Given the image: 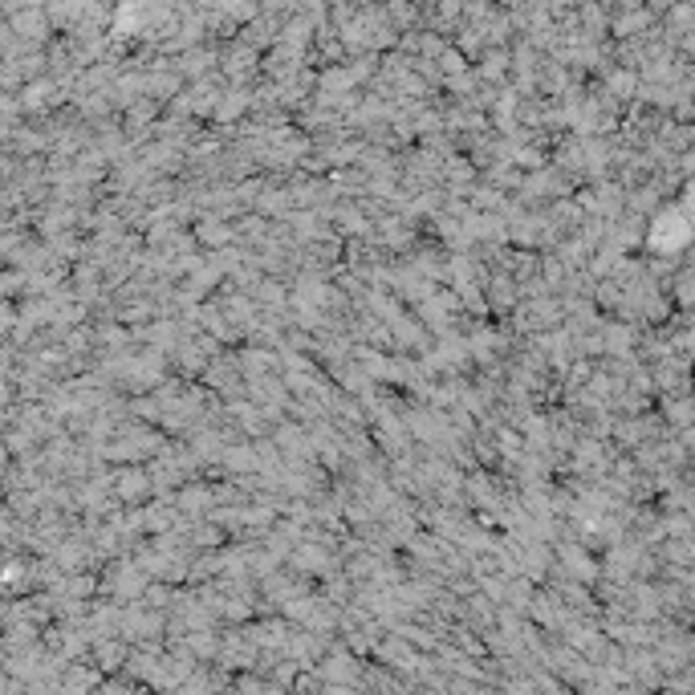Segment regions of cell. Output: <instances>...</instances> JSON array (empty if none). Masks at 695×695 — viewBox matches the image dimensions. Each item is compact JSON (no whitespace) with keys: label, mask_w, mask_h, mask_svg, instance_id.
<instances>
[{"label":"cell","mask_w":695,"mask_h":695,"mask_svg":"<svg viewBox=\"0 0 695 695\" xmlns=\"http://www.w3.org/2000/svg\"><path fill=\"white\" fill-rule=\"evenodd\" d=\"M147 586H151V574L143 570L135 557L110 565V570L102 574V594L106 598H118V602H139L147 594Z\"/></svg>","instance_id":"obj_1"},{"label":"cell","mask_w":695,"mask_h":695,"mask_svg":"<svg viewBox=\"0 0 695 695\" xmlns=\"http://www.w3.org/2000/svg\"><path fill=\"white\" fill-rule=\"evenodd\" d=\"M318 671H322V679H326L330 687H362V659H358V651H350V647L326 651L322 663H318Z\"/></svg>","instance_id":"obj_2"},{"label":"cell","mask_w":695,"mask_h":695,"mask_svg":"<svg viewBox=\"0 0 695 695\" xmlns=\"http://www.w3.org/2000/svg\"><path fill=\"white\" fill-rule=\"evenodd\" d=\"M114 496L122 504H147L155 496L151 468H114Z\"/></svg>","instance_id":"obj_3"},{"label":"cell","mask_w":695,"mask_h":695,"mask_svg":"<svg viewBox=\"0 0 695 695\" xmlns=\"http://www.w3.org/2000/svg\"><path fill=\"white\" fill-rule=\"evenodd\" d=\"M175 504H179V513H183L187 521H200V517H212V509L220 504V492H216L212 484H204V480H187V484L179 488Z\"/></svg>","instance_id":"obj_4"},{"label":"cell","mask_w":695,"mask_h":695,"mask_svg":"<svg viewBox=\"0 0 695 695\" xmlns=\"http://www.w3.org/2000/svg\"><path fill=\"white\" fill-rule=\"evenodd\" d=\"M529 618L541 626V630H565V622L574 618V610L565 606V598L557 594V590H549V594H533V602H529Z\"/></svg>","instance_id":"obj_5"},{"label":"cell","mask_w":695,"mask_h":695,"mask_svg":"<svg viewBox=\"0 0 695 695\" xmlns=\"http://www.w3.org/2000/svg\"><path fill=\"white\" fill-rule=\"evenodd\" d=\"M196 236H200V244L212 248V252L240 244V236H236V220H228V216H200V220H196Z\"/></svg>","instance_id":"obj_6"},{"label":"cell","mask_w":695,"mask_h":695,"mask_svg":"<svg viewBox=\"0 0 695 695\" xmlns=\"http://www.w3.org/2000/svg\"><path fill=\"white\" fill-rule=\"evenodd\" d=\"M687 236H691V228H687L683 212H663V216H655V220H651V232H647V240H651L655 248H679V244H687Z\"/></svg>","instance_id":"obj_7"},{"label":"cell","mask_w":695,"mask_h":695,"mask_svg":"<svg viewBox=\"0 0 695 695\" xmlns=\"http://www.w3.org/2000/svg\"><path fill=\"white\" fill-rule=\"evenodd\" d=\"M448 187L452 196H472V187L480 183L476 179V167L472 163H464V159H444V179H439Z\"/></svg>","instance_id":"obj_8"},{"label":"cell","mask_w":695,"mask_h":695,"mask_svg":"<svg viewBox=\"0 0 695 695\" xmlns=\"http://www.w3.org/2000/svg\"><path fill=\"white\" fill-rule=\"evenodd\" d=\"M659 415H663L667 427H675V431L691 427V423H695V395H691V391H687V395H663Z\"/></svg>","instance_id":"obj_9"},{"label":"cell","mask_w":695,"mask_h":695,"mask_svg":"<svg viewBox=\"0 0 695 695\" xmlns=\"http://www.w3.org/2000/svg\"><path fill=\"white\" fill-rule=\"evenodd\" d=\"M57 687L61 691H90V687H102V675L94 667H86V663L74 659V663H66V671H61Z\"/></svg>","instance_id":"obj_10"},{"label":"cell","mask_w":695,"mask_h":695,"mask_svg":"<svg viewBox=\"0 0 695 695\" xmlns=\"http://www.w3.org/2000/svg\"><path fill=\"white\" fill-rule=\"evenodd\" d=\"M147 118H151V106H147V102H139V106H135V114H131V122H135V126H143Z\"/></svg>","instance_id":"obj_11"}]
</instances>
